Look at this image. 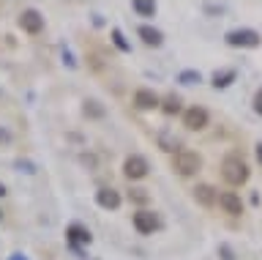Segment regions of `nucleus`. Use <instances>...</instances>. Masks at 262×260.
<instances>
[{"mask_svg": "<svg viewBox=\"0 0 262 260\" xmlns=\"http://www.w3.org/2000/svg\"><path fill=\"white\" fill-rule=\"evenodd\" d=\"M249 165L237 156V153H229V156H224V162H221V178H224L227 184H232V186H241L249 181Z\"/></svg>", "mask_w": 262, "mask_h": 260, "instance_id": "f257e3e1", "label": "nucleus"}, {"mask_svg": "<svg viewBox=\"0 0 262 260\" xmlns=\"http://www.w3.org/2000/svg\"><path fill=\"white\" fill-rule=\"evenodd\" d=\"M172 167H175L178 175L183 178H191L202 170V156L196 151H178L175 159H172Z\"/></svg>", "mask_w": 262, "mask_h": 260, "instance_id": "f03ea898", "label": "nucleus"}, {"mask_svg": "<svg viewBox=\"0 0 262 260\" xmlns=\"http://www.w3.org/2000/svg\"><path fill=\"white\" fill-rule=\"evenodd\" d=\"M229 47H246V50H254V47L262 44V36L251 28H241V30H229L224 36Z\"/></svg>", "mask_w": 262, "mask_h": 260, "instance_id": "7ed1b4c3", "label": "nucleus"}, {"mask_svg": "<svg viewBox=\"0 0 262 260\" xmlns=\"http://www.w3.org/2000/svg\"><path fill=\"white\" fill-rule=\"evenodd\" d=\"M183 126L188 129V132H202L205 126H208V110L205 107H188L183 112Z\"/></svg>", "mask_w": 262, "mask_h": 260, "instance_id": "20e7f679", "label": "nucleus"}, {"mask_svg": "<svg viewBox=\"0 0 262 260\" xmlns=\"http://www.w3.org/2000/svg\"><path fill=\"white\" fill-rule=\"evenodd\" d=\"M131 222H134L137 233H142V235H150L153 230H159V225H161L153 211H137V214L131 216Z\"/></svg>", "mask_w": 262, "mask_h": 260, "instance_id": "39448f33", "label": "nucleus"}, {"mask_svg": "<svg viewBox=\"0 0 262 260\" xmlns=\"http://www.w3.org/2000/svg\"><path fill=\"white\" fill-rule=\"evenodd\" d=\"M19 28L25 30V33L36 36V33H41V30H44V17H41L38 11L28 9V11H22V14H19Z\"/></svg>", "mask_w": 262, "mask_h": 260, "instance_id": "423d86ee", "label": "nucleus"}, {"mask_svg": "<svg viewBox=\"0 0 262 260\" xmlns=\"http://www.w3.org/2000/svg\"><path fill=\"white\" fill-rule=\"evenodd\" d=\"M219 206L229 216H241L243 214V200H241V194H235V192H221L219 194Z\"/></svg>", "mask_w": 262, "mask_h": 260, "instance_id": "0eeeda50", "label": "nucleus"}, {"mask_svg": "<svg viewBox=\"0 0 262 260\" xmlns=\"http://www.w3.org/2000/svg\"><path fill=\"white\" fill-rule=\"evenodd\" d=\"M123 173H126V178H131V181H139V178L147 175V162L142 156H128L123 162Z\"/></svg>", "mask_w": 262, "mask_h": 260, "instance_id": "6e6552de", "label": "nucleus"}, {"mask_svg": "<svg viewBox=\"0 0 262 260\" xmlns=\"http://www.w3.org/2000/svg\"><path fill=\"white\" fill-rule=\"evenodd\" d=\"M159 96H156L153 91H150V88H139V91H134V107L137 110H156V107H159Z\"/></svg>", "mask_w": 262, "mask_h": 260, "instance_id": "1a4fd4ad", "label": "nucleus"}, {"mask_svg": "<svg viewBox=\"0 0 262 260\" xmlns=\"http://www.w3.org/2000/svg\"><path fill=\"white\" fill-rule=\"evenodd\" d=\"M96 203H98L101 208L115 211V208H120V194L115 192V189H110V186H101V189L96 192Z\"/></svg>", "mask_w": 262, "mask_h": 260, "instance_id": "9d476101", "label": "nucleus"}, {"mask_svg": "<svg viewBox=\"0 0 262 260\" xmlns=\"http://www.w3.org/2000/svg\"><path fill=\"white\" fill-rule=\"evenodd\" d=\"M194 200L200 203V206L210 208L213 203L219 200V194H216V189H213L210 184H196V186H194Z\"/></svg>", "mask_w": 262, "mask_h": 260, "instance_id": "9b49d317", "label": "nucleus"}, {"mask_svg": "<svg viewBox=\"0 0 262 260\" xmlns=\"http://www.w3.org/2000/svg\"><path fill=\"white\" fill-rule=\"evenodd\" d=\"M139 38H142L145 44H150V47H159L161 44V33L156 28H150V25H142L139 28Z\"/></svg>", "mask_w": 262, "mask_h": 260, "instance_id": "f8f14e48", "label": "nucleus"}, {"mask_svg": "<svg viewBox=\"0 0 262 260\" xmlns=\"http://www.w3.org/2000/svg\"><path fill=\"white\" fill-rule=\"evenodd\" d=\"M69 238H71L74 244H88V241H90V230H85L82 225H71V227H69Z\"/></svg>", "mask_w": 262, "mask_h": 260, "instance_id": "ddd939ff", "label": "nucleus"}, {"mask_svg": "<svg viewBox=\"0 0 262 260\" xmlns=\"http://www.w3.org/2000/svg\"><path fill=\"white\" fill-rule=\"evenodd\" d=\"M131 9H134L139 17H156V3H147V0H134Z\"/></svg>", "mask_w": 262, "mask_h": 260, "instance_id": "4468645a", "label": "nucleus"}, {"mask_svg": "<svg viewBox=\"0 0 262 260\" xmlns=\"http://www.w3.org/2000/svg\"><path fill=\"white\" fill-rule=\"evenodd\" d=\"M232 79H235V71H232V69L216 71V74H213V85H216V88H227L229 83H232Z\"/></svg>", "mask_w": 262, "mask_h": 260, "instance_id": "2eb2a0df", "label": "nucleus"}, {"mask_svg": "<svg viewBox=\"0 0 262 260\" xmlns=\"http://www.w3.org/2000/svg\"><path fill=\"white\" fill-rule=\"evenodd\" d=\"M161 110L167 112V115H175V112L180 110V99H178V96H167L164 104H161Z\"/></svg>", "mask_w": 262, "mask_h": 260, "instance_id": "dca6fc26", "label": "nucleus"}, {"mask_svg": "<svg viewBox=\"0 0 262 260\" xmlns=\"http://www.w3.org/2000/svg\"><path fill=\"white\" fill-rule=\"evenodd\" d=\"M178 79H180L183 85H194V83H200L202 77H200V71H180Z\"/></svg>", "mask_w": 262, "mask_h": 260, "instance_id": "f3484780", "label": "nucleus"}, {"mask_svg": "<svg viewBox=\"0 0 262 260\" xmlns=\"http://www.w3.org/2000/svg\"><path fill=\"white\" fill-rule=\"evenodd\" d=\"M112 42H115V47H118V50L128 52V44H126V38H123V33H120V30H112Z\"/></svg>", "mask_w": 262, "mask_h": 260, "instance_id": "a211bd4d", "label": "nucleus"}, {"mask_svg": "<svg viewBox=\"0 0 262 260\" xmlns=\"http://www.w3.org/2000/svg\"><path fill=\"white\" fill-rule=\"evenodd\" d=\"M131 200L134 203H147L150 194H147V189H131Z\"/></svg>", "mask_w": 262, "mask_h": 260, "instance_id": "6ab92c4d", "label": "nucleus"}, {"mask_svg": "<svg viewBox=\"0 0 262 260\" xmlns=\"http://www.w3.org/2000/svg\"><path fill=\"white\" fill-rule=\"evenodd\" d=\"M254 110H257L259 115H262V91H259L257 96H254Z\"/></svg>", "mask_w": 262, "mask_h": 260, "instance_id": "aec40b11", "label": "nucleus"}, {"mask_svg": "<svg viewBox=\"0 0 262 260\" xmlns=\"http://www.w3.org/2000/svg\"><path fill=\"white\" fill-rule=\"evenodd\" d=\"M257 159L262 162V143H257Z\"/></svg>", "mask_w": 262, "mask_h": 260, "instance_id": "412c9836", "label": "nucleus"}, {"mask_svg": "<svg viewBox=\"0 0 262 260\" xmlns=\"http://www.w3.org/2000/svg\"><path fill=\"white\" fill-rule=\"evenodd\" d=\"M3 194H6V186H3V184H0V197H3Z\"/></svg>", "mask_w": 262, "mask_h": 260, "instance_id": "4be33fe9", "label": "nucleus"}, {"mask_svg": "<svg viewBox=\"0 0 262 260\" xmlns=\"http://www.w3.org/2000/svg\"><path fill=\"white\" fill-rule=\"evenodd\" d=\"M11 260H22V255H14V257H11Z\"/></svg>", "mask_w": 262, "mask_h": 260, "instance_id": "5701e85b", "label": "nucleus"}, {"mask_svg": "<svg viewBox=\"0 0 262 260\" xmlns=\"http://www.w3.org/2000/svg\"><path fill=\"white\" fill-rule=\"evenodd\" d=\"M0 140H3V132H0Z\"/></svg>", "mask_w": 262, "mask_h": 260, "instance_id": "b1692460", "label": "nucleus"}, {"mask_svg": "<svg viewBox=\"0 0 262 260\" xmlns=\"http://www.w3.org/2000/svg\"><path fill=\"white\" fill-rule=\"evenodd\" d=\"M0 216H3V214H0Z\"/></svg>", "mask_w": 262, "mask_h": 260, "instance_id": "393cba45", "label": "nucleus"}]
</instances>
